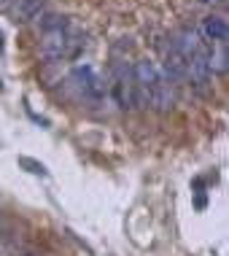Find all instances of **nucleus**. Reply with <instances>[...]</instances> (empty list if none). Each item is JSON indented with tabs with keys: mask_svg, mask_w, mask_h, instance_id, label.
<instances>
[{
	"mask_svg": "<svg viewBox=\"0 0 229 256\" xmlns=\"http://www.w3.org/2000/svg\"><path fill=\"white\" fill-rule=\"evenodd\" d=\"M138 108H151L156 114H168L176 106V84L164 76V70L151 60H138L132 65Z\"/></svg>",
	"mask_w": 229,
	"mask_h": 256,
	"instance_id": "obj_1",
	"label": "nucleus"
},
{
	"mask_svg": "<svg viewBox=\"0 0 229 256\" xmlns=\"http://www.w3.org/2000/svg\"><path fill=\"white\" fill-rule=\"evenodd\" d=\"M84 36L62 14H44L40 16V57L46 62L73 60L84 49Z\"/></svg>",
	"mask_w": 229,
	"mask_h": 256,
	"instance_id": "obj_2",
	"label": "nucleus"
},
{
	"mask_svg": "<svg viewBox=\"0 0 229 256\" xmlns=\"http://www.w3.org/2000/svg\"><path fill=\"white\" fill-rule=\"evenodd\" d=\"M106 89L110 92V98H114V102L122 110L138 108L135 73H132V65H127L124 60H114V65H110V78H108Z\"/></svg>",
	"mask_w": 229,
	"mask_h": 256,
	"instance_id": "obj_3",
	"label": "nucleus"
},
{
	"mask_svg": "<svg viewBox=\"0 0 229 256\" xmlns=\"http://www.w3.org/2000/svg\"><path fill=\"white\" fill-rule=\"evenodd\" d=\"M70 84L76 89V94H78L84 102L89 106H100L102 100H106V81L100 78V73L94 70L92 65H76L70 70Z\"/></svg>",
	"mask_w": 229,
	"mask_h": 256,
	"instance_id": "obj_4",
	"label": "nucleus"
},
{
	"mask_svg": "<svg viewBox=\"0 0 229 256\" xmlns=\"http://www.w3.org/2000/svg\"><path fill=\"white\" fill-rule=\"evenodd\" d=\"M164 76L172 81V84H186V57L184 52L178 49L176 38L168 40V46H164Z\"/></svg>",
	"mask_w": 229,
	"mask_h": 256,
	"instance_id": "obj_5",
	"label": "nucleus"
},
{
	"mask_svg": "<svg viewBox=\"0 0 229 256\" xmlns=\"http://www.w3.org/2000/svg\"><path fill=\"white\" fill-rule=\"evenodd\" d=\"M200 36L205 40H210V44H226L229 38V24L224 16H205L202 22H200Z\"/></svg>",
	"mask_w": 229,
	"mask_h": 256,
	"instance_id": "obj_6",
	"label": "nucleus"
},
{
	"mask_svg": "<svg viewBox=\"0 0 229 256\" xmlns=\"http://www.w3.org/2000/svg\"><path fill=\"white\" fill-rule=\"evenodd\" d=\"M46 0H16L14 3V19L16 22H36L44 16Z\"/></svg>",
	"mask_w": 229,
	"mask_h": 256,
	"instance_id": "obj_7",
	"label": "nucleus"
},
{
	"mask_svg": "<svg viewBox=\"0 0 229 256\" xmlns=\"http://www.w3.org/2000/svg\"><path fill=\"white\" fill-rule=\"evenodd\" d=\"M19 168H24L27 172H36V176H48V170H46V164L44 162H36L32 156H19Z\"/></svg>",
	"mask_w": 229,
	"mask_h": 256,
	"instance_id": "obj_8",
	"label": "nucleus"
},
{
	"mask_svg": "<svg viewBox=\"0 0 229 256\" xmlns=\"http://www.w3.org/2000/svg\"><path fill=\"white\" fill-rule=\"evenodd\" d=\"M202 3H226V0H202Z\"/></svg>",
	"mask_w": 229,
	"mask_h": 256,
	"instance_id": "obj_9",
	"label": "nucleus"
},
{
	"mask_svg": "<svg viewBox=\"0 0 229 256\" xmlns=\"http://www.w3.org/2000/svg\"><path fill=\"white\" fill-rule=\"evenodd\" d=\"M0 52H3V32H0Z\"/></svg>",
	"mask_w": 229,
	"mask_h": 256,
	"instance_id": "obj_10",
	"label": "nucleus"
}]
</instances>
